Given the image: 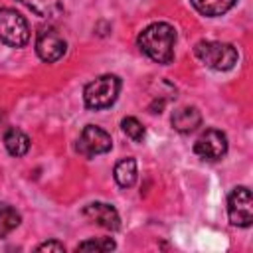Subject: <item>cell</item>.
Returning <instances> with one entry per match:
<instances>
[{
	"label": "cell",
	"instance_id": "6da1fadb",
	"mask_svg": "<svg viewBox=\"0 0 253 253\" xmlns=\"http://www.w3.org/2000/svg\"><path fill=\"white\" fill-rule=\"evenodd\" d=\"M136 43L144 55H148L156 63H170L174 59V43H176V30L166 22H154L146 26L138 38Z\"/></svg>",
	"mask_w": 253,
	"mask_h": 253
},
{
	"label": "cell",
	"instance_id": "7a4b0ae2",
	"mask_svg": "<svg viewBox=\"0 0 253 253\" xmlns=\"http://www.w3.org/2000/svg\"><path fill=\"white\" fill-rule=\"evenodd\" d=\"M194 55L208 67L215 71H227L237 63V49L231 43L225 42H211V40H202L194 45Z\"/></svg>",
	"mask_w": 253,
	"mask_h": 253
},
{
	"label": "cell",
	"instance_id": "3957f363",
	"mask_svg": "<svg viewBox=\"0 0 253 253\" xmlns=\"http://www.w3.org/2000/svg\"><path fill=\"white\" fill-rule=\"evenodd\" d=\"M119 91H121V79L117 75H111V73L101 75L95 81L85 85V89H83L85 107L95 109V111L107 109L117 101Z\"/></svg>",
	"mask_w": 253,
	"mask_h": 253
},
{
	"label": "cell",
	"instance_id": "277c9868",
	"mask_svg": "<svg viewBox=\"0 0 253 253\" xmlns=\"http://www.w3.org/2000/svg\"><path fill=\"white\" fill-rule=\"evenodd\" d=\"M0 42L12 47H24L30 42V26L14 8H0Z\"/></svg>",
	"mask_w": 253,
	"mask_h": 253
},
{
	"label": "cell",
	"instance_id": "5b68a950",
	"mask_svg": "<svg viewBox=\"0 0 253 253\" xmlns=\"http://www.w3.org/2000/svg\"><path fill=\"white\" fill-rule=\"evenodd\" d=\"M77 152L83 154L85 158H93L97 154H105L113 148V140H111V134L107 130H103L101 126H95V125H87L79 138H77Z\"/></svg>",
	"mask_w": 253,
	"mask_h": 253
},
{
	"label": "cell",
	"instance_id": "8992f818",
	"mask_svg": "<svg viewBox=\"0 0 253 253\" xmlns=\"http://www.w3.org/2000/svg\"><path fill=\"white\" fill-rule=\"evenodd\" d=\"M227 213L229 221L239 227H249L253 221V200L251 192L245 186L233 188V192L227 198Z\"/></svg>",
	"mask_w": 253,
	"mask_h": 253
},
{
	"label": "cell",
	"instance_id": "52a82bcc",
	"mask_svg": "<svg viewBox=\"0 0 253 253\" xmlns=\"http://www.w3.org/2000/svg\"><path fill=\"white\" fill-rule=\"evenodd\" d=\"M67 49V43L65 40L59 36V32L51 26L47 28H42L38 32V38H36V51L40 55L42 61H47V63H53L57 59L63 57Z\"/></svg>",
	"mask_w": 253,
	"mask_h": 253
},
{
	"label": "cell",
	"instance_id": "ba28073f",
	"mask_svg": "<svg viewBox=\"0 0 253 253\" xmlns=\"http://www.w3.org/2000/svg\"><path fill=\"white\" fill-rule=\"evenodd\" d=\"M194 152L204 160H219L227 152V136L217 128H208L196 140Z\"/></svg>",
	"mask_w": 253,
	"mask_h": 253
},
{
	"label": "cell",
	"instance_id": "9c48e42d",
	"mask_svg": "<svg viewBox=\"0 0 253 253\" xmlns=\"http://www.w3.org/2000/svg\"><path fill=\"white\" fill-rule=\"evenodd\" d=\"M83 217H87L91 223H97V225H101L105 229H111V231H117L121 227L119 211L111 204H105V202L87 204L83 208Z\"/></svg>",
	"mask_w": 253,
	"mask_h": 253
},
{
	"label": "cell",
	"instance_id": "30bf717a",
	"mask_svg": "<svg viewBox=\"0 0 253 253\" xmlns=\"http://www.w3.org/2000/svg\"><path fill=\"white\" fill-rule=\"evenodd\" d=\"M200 125H202V113L196 107L188 105V107H180L172 113V126H174V130H178L182 134L196 130Z\"/></svg>",
	"mask_w": 253,
	"mask_h": 253
},
{
	"label": "cell",
	"instance_id": "8fae6325",
	"mask_svg": "<svg viewBox=\"0 0 253 253\" xmlns=\"http://www.w3.org/2000/svg\"><path fill=\"white\" fill-rule=\"evenodd\" d=\"M4 146L12 156H24L30 148V138L24 130H20L16 126H10L4 134Z\"/></svg>",
	"mask_w": 253,
	"mask_h": 253
},
{
	"label": "cell",
	"instance_id": "7c38bea8",
	"mask_svg": "<svg viewBox=\"0 0 253 253\" xmlns=\"http://www.w3.org/2000/svg\"><path fill=\"white\" fill-rule=\"evenodd\" d=\"M190 2H192V6L200 14L210 16V18H215V16L225 14L235 4V0H190Z\"/></svg>",
	"mask_w": 253,
	"mask_h": 253
},
{
	"label": "cell",
	"instance_id": "4fadbf2b",
	"mask_svg": "<svg viewBox=\"0 0 253 253\" xmlns=\"http://www.w3.org/2000/svg\"><path fill=\"white\" fill-rule=\"evenodd\" d=\"M115 182L121 188H130L136 182V160L134 158H123L115 166Z\"/></svg>",
	"mask_w": 253,
	"mask_h": 253
},
{
	"label": "cell",
	"instance_id": "5bb4252c",
	"mask_svg": "<svg viewBox=\"0 0 253 253\" xmlns=\"http://www.w3.org/2000/svg\"><path fill=\"white\" fill-rule=\"evenodd\" d=\"M20 2L42 18H55L63 10L59 0H20Z\"/></svg>",
	"mask_w": 253,
	"mask_h": 253
},
{
	"label": "cell",
	"instance_id": "9a60e30c",
	"mask_svg": "<svg viewBox=\"0 0 253 253\" xmlns=\"http://www.w3.org/2000/svg\"><path fill=\"white\" fill-rule=\"evenodd\" d=\"M20 213L8 206V204H0V239L6 237L10 231H14L20 225Z\"/></svg>",
	"mask_w": 253,
	"mask_h": 253
},
{
	"label": "cell",
	"instance_id": "2e32d148",
	"mask_svg": "<svg viewBox=\"0 0 253 253\" xmlns=\"http://www.w3.org/2000/svg\"><path fill=\"white\" fill-rule=\"evenodd\" d=\"M121 128H123V132H125L130 140H134V142H140V140L144 138V126H142V123H140L138 119H134V117H125V119L121 121Z\"/></svg>",
	"mask_w": 253,
	"mask_h": 253
},
{
	"label": "cell",
	"instance_id": "e0dca14e",
	"mask_svg": "<svg viewBox=\"0 0 253 253\" xmlns=\"http://www.w3.org/2000/svg\"><path fill=\"white\" fill-rule=\"evenodd\" d=\"M75 249H77V251H99V253H105V251L115 249V241H113L111 237H97V239L81 241Z\"/></svg>",
	"mask_w": 253,
	"mask_h": 253
},
{
	"label": "cell",
	"instance_id": "ac0fdd59",
	"mask_svg": "<svg viewBox=\"0 0 253 253\" xmlns=\"http://www.w3.org/2000/svg\"><path fill=\"white\" fill-rule=\"evenodd\" d=\"M38 251H57V253H61V251H65V247H63V243L51 239V241H45V243L38 245Z\"/></svg>",
	"mask_w": 253,
	"mask_h": 253
}]
</instances>
